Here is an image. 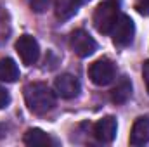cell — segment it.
Here are the masks:
<instances>
[{"label":"cell","mask_w":149,"mask_h":147,"mask_svg":"<svg viewBox=\"0 0 149 147\" xmlns=\"http://www.w3.org/2000/svg\"><path fill=\"white\" fill-rule=\"evenodd\" d=\"M24 102L28 109L35 114H45L54 109L56 106V94L45 83H30L24 87Z\"/></svg>","instance_id":"cell-1"},{"label":"cell","mask_w":149,"mask_h":147,"mask_svg":"<svg viewBox=\"0 0 149 147\" xmlns=\"http://www.w3.org/2000/svg\"><path fill=\"white\" fill-rule=\"evenodd\" d=\"M120 5L114 0H106L102 3L97 5V9L94 10V26L99 33L102 35H109L113 26L116 24L118 17H120Z\"/></svg>","instance_id":"cell-2"},{"label":"cell","mask_w":149,"mask_h":147,"mask_svg":"<svg viewBox=\"0 0 149 147\" xmlns=\"http://www.w3.org/2000/svg\"><path fill=\"white\" fill-rule=\"evenodd\" d=\"M114 76H116V68H114L113 61L108 59V57L97 59V61L92 62L90 68H88V78H90V81H92L94 85H97V87H106V85H109L113 80H114Z\"/></svg>","instance_id":"cell-3"},{"label":"cell","mask_w":149,"mask_h":147,"mask_svg":"<svg viewBox=\"0 0 149 147\" xmlns=\"http://www.w3.org/2000/svg\"><path fill=\"white\" fill-rule=\"evenodd\" d=\"M113 37V43L118 45V47H127L132 43L134 35H135V26H134V21L127 16V14H120L116 24L113 26L111 33Z\"/></svg>","instance_id":"cell-4"},{"label":"cell","mask_w":149,"mask_h":147,"mask_svg":"<svg viewBox=\"0 0 149 147\" xmlns=\"http://www.w3.org/2000/svg\"><path fill=\"white\" fill-rule=\"evenodd\" d=\"M70 45L73 49V52L78 57H88L97 50V43L95 40L90 37L85 30H74L70 38Z\"/></svg>","instance_id":"cell-5"},{"label":"cell","mask_w":149,"mask_h":147,"mask_svg":"<svg viewBox=\"0 0 149 147\" xmlns=\"http://www.w3.org/2000/svg\"><path fill=\"white\" fill-rule=\"evenodd\" d=\"M16 52L19 54L21 61L26 66H31V64L37 62L38 57H40V45H38V42L33 37L23 35L16 42Z\"/></svg>","instance_id":"cell-6"},{"label":"cell","mask_w":149,"mask_h":147,"mask_svg":"<svg viewBox=\"0 0 149 147\" xmlns=\"http://www.w3.org/2000/svg\"><path fill=\"white\" fill-rule=\"evenodd\" d=\"M56 94L61 95L63 99H74L80 95V90H81V85L78 81V78L73 74H61L56 78Z\"/></svg>","instance_id":"cell-7"},{"label":"cell","mask_w":149,"mask_h":147,"mask_svg":"<svg viewBox=\"0 0 149 147\" xmlns=\"http://www.w3.org/2000/svg\"><path fill=\"white\" fill-rule=\"evenodd\" d=\"M116 130H118L116 118L106 116V118L99 119L94 125V137L99 142H102V144H109V142L114 140V137H116Z\"/></svg>","instance_id":"cell-8"},{"label":"cell","mask_w":149,"mask_h":147,"mask_svg":"<svg viewBox=\"0 0 149 147\" xmlns=\"http://www.w3.org/2000/svg\"><path fill=\"white\" fill-rule=\"evenodd\" d=\"M149 142V116H141L135 119L130 132V146L141 147Z\"/></svg>","instance_id":"cell-9"},{"label":"cell","mask_w":149,"mask_h":147,"mask_svg":"<svg viewBox=\"0 0 149 147\" xmlns=\"http://www.w3.org/2000/svg\"><path fill=\"white\" fill-rule=\"evenodd\" d=\"M23 142L26 146H57V140H54L49 133H45L40 128H30L24 133Z\"/></svg>","instance_id":"cell-10"},{"label":"cell","mask_w":149,"mask_h":147,"mask_svg":"<svg viewBox=\"0 0 149 147\" xmlns=\"http://www.w3.org/2000/svg\"><path fill=\"white\" fill-rule=\"evenodd\" d=\"M132 95V81L127 76H121L120 81L113 87L111 90V101L114 104H125Z\"/></svg>","instance_id":"cell-11"},{"label":"cell","mask_w":149,"mask_h":147,"mask_svg":"<svg viewBox=\"0 0 149 147\" xmlns=\"http://www.w3.org/2000/svg\"><path fill=\"white\" fill-rule=\"evenodd\" d=\"M81 0H56V16L61 21H68L78 12Z\"/></svg>","instance_id":"cell-12"},{"label":"cell","mask_w":149,"mask_h":147,"mask_svg":"<svg viewBox=\"0 0 149 147\" xmlns=\"http://www.w3.org/2000/svg\"><path fill=\"white\" fill-rule=\"evenodd\" d=\"M19 80V68L10 57L0 59V81L14 83Z\"/></svg>","instance_id":"cell-13"},{"label":"cell","mask_w":149,"mask_h":147,"mask_svg":"<svg viewBox=\"0 0 149 147\" xmlns=\"http://www.w3.org/2000/svg\"><path fill=\"white\" fill-rule=\"evenodd\" d=\"M30 7H31L33 12L42 14L50 7V0H30Z\"/></svg>","instance_id":"cell-14"},{"label":"cell","mask_w":149,"mask_h":147,"mask_svg":"<svg viewBox=\"0 0 149 147\" xmlns=\"http://www.w3.org/2000/svg\"><path fill=\"white\" fill-rule=\"evenodd\" d=\"M9 104H10V95H9V92H7L3 87H0V109L7 107Z\"/></svg>","instance_id":"cell-15"},{"label":"cell","mask_w":149,"mask_h":147,"mask_svg":"<svg viewBox=\"0 0 149 147\" xmlns=\"http://www.w3.org/2000/svg\"><path fill=\"white\" fill-rule=\"evenodd\" d=\"M135 9H137L139 14L149 16V0H139V2L135 3Z\"/></svg>","instance_id":"cell-16"},{"label":"cell","mask_w":149,"mask_h":147,"mask_svg":"<svg viewBox=\"0 0 149 147\" xmlns=\"http://www.w3.org/2000/svg\"><path fill=\"white\" fill-rule=\"evenodd\" d=\"M142 76H144L146 90H148V94H149V59L148 61H144V64H142Z\"/></svg>","instance_id":"cell-17"},{"label":"cell","mask_w":149,"mask_h":147,"mask_svg":"<svg viewBox=\"0 0 149 147\" xmlns=\"http://www.w3.org/2000/svg\"><path fill=\"white\" fill-rule=\"evenodd\" d=\"M5 132H7L5 125H0V139H3V137H5Z\"/></svg>","instance_id":"cell-18"}]
</instances>
